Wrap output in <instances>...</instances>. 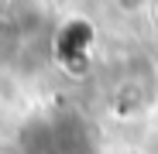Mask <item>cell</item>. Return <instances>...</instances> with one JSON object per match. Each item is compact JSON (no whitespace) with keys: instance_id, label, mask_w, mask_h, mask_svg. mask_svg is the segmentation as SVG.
I'll return each instance as SVG.
<instances>
[{"instance_id":"obj_2","label":"cell","mask_w":158,"mask_h":154,"mask_svg":"<svg viewBox=\"0 0 158 154\" xmlns=\"http://www.w3.org/2000/svg\"><path fill=\"white\" fill-rule=\"evenodd\" d=\"M117 4V10H124V14H141L144 7H148V0H114Z\"/></svg>"},{"instance_id":"obj_1","label":"cell","mask_w":158,"mask_h":154,"mask_svg":"<svg viewBox=\"0 0 158 154\" xmlns=\"http://www.w3.org/2000/svg\"><path fill=\"white\" fill-rule=\"evenodd\" d=\"M21 154H96V130L76 110H52L24 130Z\"/></svg>"}]
</instances>
